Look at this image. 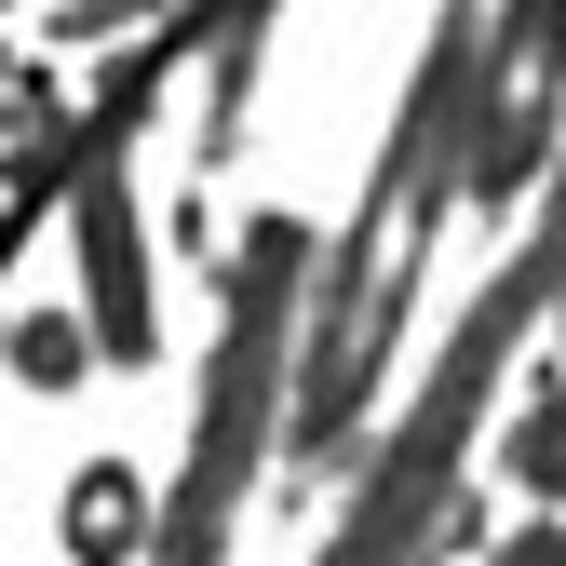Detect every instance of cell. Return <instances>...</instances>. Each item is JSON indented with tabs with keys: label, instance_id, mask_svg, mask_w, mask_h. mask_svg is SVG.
Segmentation results:
<instances>
[{
	"label": "cell",
	"instance_id": "cell-2",
	"mask_svg": "<svg viewBox=\"0 0 566 566\" xmlns=\"http://www.w3.org/2000/svg\"><path fill=\"white\" fill-rule=\"evenodd\" d=\"M513 405V391H500ZM485 459H500V485L526 513H566V350L539 365V391L513 405V418H485Z\"/></svg>",
	"mask_w": 566,
	"mask_h": 566
},
{
	"label": "cell",
	"instance_id": "cell-1",
	"mask_svg": "<svg viewBox=\"0 0 566 566\" xmlns=\"http://www.w3.org/2000/svg\"><path fill=\"white\" fill-rule=\"evenodd\" d=\"M553 135H566V0H485L459 95V217H526Z\"/></svg>",
	"mask_w": 566,
	"mask_h": 566
}]
</instances>
